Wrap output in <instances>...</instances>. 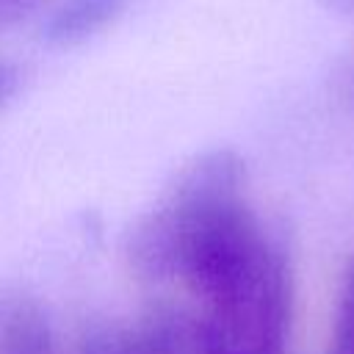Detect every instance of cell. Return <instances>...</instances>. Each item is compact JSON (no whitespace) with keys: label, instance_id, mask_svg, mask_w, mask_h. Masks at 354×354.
I'll use <instances>...</instances> for the list:
<instances>
[{"label":"cell","instance_id":"cell-1","mask_svg":"<svg viewBox=\"0 0 354 354\" xmlns=\"http://www.w3.org/2000/svg\"><path fill=\"white\" fill-rule=\"evenodd\" d=\"M246 196V160L232 147L194 155L166 185L160 199L124 235V260L144 282L180 277L185 246L227 202Z\"/></svg>","mask_w":354,"mask_h":354},{"label":"cell","instance_id":"cell-2","mask_svg":"<svg viewBox=\"0 0 354 354\" xmlns=\"http://www.w3.org/2000/svg\"><path fill=\"white\" fill-rule=\"evenodd\" d=\"M199 313L152 299L136 321H88L75 343V354H199Z\"/></svg>","mask_w":354,"mask_h":354},{"label":"cell","instance_id":"cell-3","mask_svg":"<svg viewBox=\"0 0 354 354\" xmlns=\"http://www.w3.org/2000/svg\"><path fill=\"white\" fill-rule=\"evenodd\" d=\"M0 354H61L41 301L14 285H0Z\"/></svg>","mask_w":354,"mask_h":354},{"label":"cell","instance_id":"cell-4","mask_svg":"<svg viewBox=\"0 0 354 354\" xmlns=\"http://www.w3.org/2000/svg\"><path fill=\"white\" fill-rule=\"evenodd\" d=\"M127 6L130 0H66L41 22L39 39L55 50L77 47L105 30Z\"/></svg>","mask_w":354,"mask_h":354},{"label":"cell","instance_id":"cell-5","mask_svg":"<svg viewBox=\"0 0 354 354\" xmlns=\"http://www.w3.org/2000/svg\"><path fill=\"white\" fill-rule=\"evenodd\" d=\"M332 354H354V260L346 266L340 293H337Z\"/></svg>","mask_w":354,"mask_h":354},{"label":"cell","instance_id":"cell-6","mask_svg":"<svg viewBox=\"0 0 354 354\" xmlns=\"http://www.w3.org/2000/svg\"><path fill=\"white\" fill-rule=\"evenodd\" d=\"M50 0H0V33H8L11 28L33 17Z\"/></svg>","mask_w":354,"mask_h":354},{"label":"cell","instance_id":"cell-7","mask_svg":"<svg viewBox=\"0 0 354 354\" xmlns=\"http://www.w3.org/2000/svg\"><path fill=\"white\" fill-rule=\"evenodd\" d=\"M22 86V66L0 58V108H6Z\"/></svg>","mask_w":354,"mask_h":354}]
</instances>
